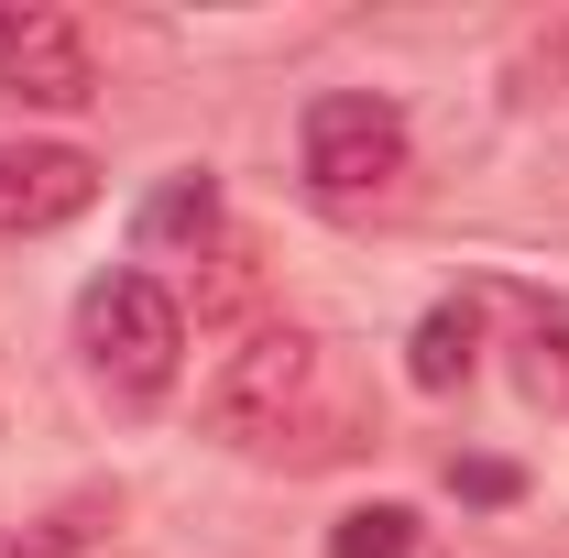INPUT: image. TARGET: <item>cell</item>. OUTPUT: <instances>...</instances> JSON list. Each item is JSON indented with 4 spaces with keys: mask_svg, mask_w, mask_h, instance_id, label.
Here are the masks:
<instances>
[{
    "mask_svg": "<svg viewBox=\"0 0 569 558\" xmlns=\"http://www.w3.org/2000/svg\"><path fill=\"white\" fill-rule=\"evenodd\" d=\"M77 361L121 417H153L176 395V372H187V307L153 275H99L77 296Z\"/></svg>",
    "mask_w": 569,
    "mask_h": 558,
    "instance_id": "2",
    "label": "cell"
},
{
    "mask_svg": "<svg viewBox=\"0 0 569 558\" xmlns=\"http://www.w3.org/2000/svg\"><path fill=\"white\" fill-rule=\"evenodd\" d=\"M209 438L241 449V460H284V471L361 449V417L340 406V383H329V340H307V329H252V340L209 372Z\"/></svg>",
    "mask_w": 569,
    "mask_h": 558,
    "instance_id": "1",
    "label": "cell"
},
{
    "mask_svg": "<svg viewBox=\"0 0 569 558\" xmlns=\"http://www.w3.org/2000/svg\"><path fill=\"white\" fill-rule=\"evenodd\" d=\"M0 88L22 110H88L99 67H88V33L67 11H0Z\"/></svg>",
    "mask_w": 569,
    "mask_h": 558,
    "instance_id": "4",
    "label": "cell"
},
{
    "mask_svg": "<svg viewBox=\"0 0 569 558\" xmlns=\"http://www.w3.org/2000/svg\"><path fill=\"white\" fill-rule=\"evenodd\" d=\"M329 558H417V504H351L329 526Z\"/></svg>",
    "mask_w": 569,
    "mask_h": 558,
    "instance_id": "9",
    "label": "cell"
},
{
    "mask_svg": "<svg viewBox=\"0 0 569 558\" xmlns=\"http://www.w3.org/2000/svg\"><path fill=\"white\" fill-rule=\"evenodd\" d=\"M515 77H526V99H569V11H548V22L515 44Z\"/></svg>",
    "mask_w": 569,
    "mask_h": 558,
    "instance_id": "10",
    "label": "cell"
},
{
    "mask_svg": "<svg viewBox=\"0 0 569 558\" xmlns=\"http://www.w3.org/2000/svg\"><path fill=\"white\" fill-rule=\"evenodd\" d=\"M449 492H471V504H515V471H503V460H449Z\"/></svg>",
    "mask_w": 569,
    "mask_h": 558,
    "instance_id": "12",
    "label": "cell"
},
{
    "mask_svg": "<svg viewBox=\"0 0 569 558\" xmlns=\"http://www.w3.org/2000/svg\"><path fill=\"white\" fill-rule=\"evenodd\" d=\"M142 252H209L219 241V176H198V165H176L153 198H142Z\"/></svg>",
    "mask_w": 569,
    "mask_h": 558,
    "instance_id": "7",
    "label": "cell"
},
{
    "mask_svg": "<svg viewBox=\"0 0 569 558\" xmlns=\"http://www.w3.org/2000/svg\"><path fill=\"white\" fill-rule=\"evenodd\" d=\"M88 198H99V165H88V153H67V142L0 153V230H11V241H33V230H67Z\"/></svg>",
    "mask_w": 569,
    "mask_h": 558,
    "instance_id": "5",
    "label": "cell"
},
{
    "mask_svg": "<svg viewBox=\"0 0 569 558\" xmlns=\"http://www.w3.org/2000/svg\"><path fill=\"white\" fill-rule=\"evenodd\" d=\"M471 361H482V318H471V296H438V307L417 318V340H406L417 395H460V383H471Z\"/></svg>",
    "mask_w": 569,
    "mask_h": 558,
    "instance_id": "8",
    "label": "cell"
},
{
    "mask_svg": "<svg viewBox=\"0 0 569 558\" xmlns=\"http://www.w3.org/2000/svg\"><path fill=\"white\" fill-rule=\"evenodd\" d=\"M296 153H307L318 209H383L406 187V165H417V132H406V110L383 88H329V99H307Z\"/></svg>",
    "mask_w": 569,
    "mask_h": 558,
    "instance_id": "3",
    "label": "cell"
},
{
    "mask_svg": "<svg viewBox=\"0 0 569 558\" xmlns=\"http://www.w3.org/2000/svg\"><path fill=\"white\" fill-rule=\"evenodd\" d=\"M110 526H121V482H88V492H67V504H44L33 526H11L0 558H88Z\"/></svg>",
    "mask_w": 569,
    "mask_h": 558,
    "instance_id": "6",
    "label": "cell"
},
{
    "mask_svg": "<svg viewBox=\"0 0 569 558\" xmlns=\"http://www.w3.org/2000/svg\"><path fill=\"white\" fill-rule=\"evenodd\" d=\"M526 406H569V318L526 329Z\"/></svg>",
    "mask_w": 569,
    "mask_h": 558,
    "instance_id": "11",
    "label": "cell"
}]
</instances>
